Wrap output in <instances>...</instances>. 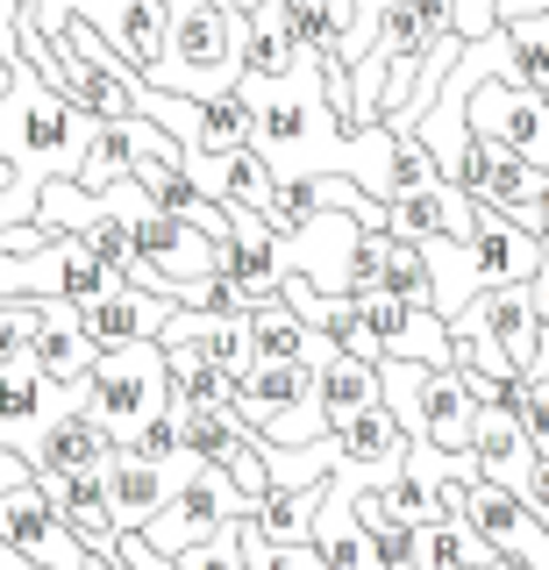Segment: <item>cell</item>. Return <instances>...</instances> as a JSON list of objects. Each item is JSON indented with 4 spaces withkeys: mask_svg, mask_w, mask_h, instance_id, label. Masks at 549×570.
I'll list each match as a JSON object with an SVG mask.
<instances>
[{
    "mask_svg": "<svg viewBox=\"0 0 549 570\" xmlns=\"http://www.w3.org/2000/svg\"><path fill=\"white\" fill-rule=\"evenodd\" d=\"M144 79L165 86V94H186V100L236 94V79H243V22L222 8V0H179V8H171L165 58H157Z\"/></svg>",
    "mask_w": 549,
    "mask_h": 570,
    "instance_id": "cell-1",
    "label": "cell"
},
{
    "mask_svg": "<svg viewBox=\"0 0 549 570\" xmlns=\"http://www.w3.org/2000/svg\"><path fill=\"white\" fill-rule=\"evenodd\" d=\"M536 293L528 285H486L464 314H450V356L464 379H528L536 364Z\"/></svg>",
    "mask_w": 549,
    "mask_h": 570,
    "instance_id": "cell-2",
    "label": "cell"
},
{
    "mask_svg": "<svg viewBox=\"0 0 549 570\" xmlns=\"http://www.w3.org/2000/svg\"><path fill=\"white\" fill-rule=\"evenodd\" d=\"M379 385H385V406L406 428V442H435V450L471 456V406L478 400L457 364H400V356H385Z\"/></svg>",
    "mask_w": 549,
    "mask_h": 570,
    "instance_id": "cell-3",
    "label": "cell"
},
{
    "mask_svg": "<svg viewBox=\"0 0 549 570\" xmlns=\"http://www.w3.org/2000/svg\"><path fill=\"white\" fill-rule=\"evenodd\" d=\"M86 406L100 414V428L129 450L144 428L171 406V356L165 343H121V350H100L94 379H86Z\"/></svg>",
    "mask_w": 549,
    "mask_h": 570,
    "instance_id": "cell-4",
    "label": "cell"
},
{
    "mask_svg": "<svg viewBox=\"0 0 549 570\" xmlns=\"http://www.w3.org/2000/svg\"><path fill=\"white\" fill-rule=\"evenodd\" d=\"M50 58H58V65H50L43 79L65 86L94 121H136V115H144V86H136V71L115 58V43L86 22V14H72L65 36H50Z\"/></svg>",
    "mask_w": 549,
    "mask_h": 570,
    "instance_id": "cell-5",
    "label": "cell"
},
{
    "mask_svg": "<svg viewBox=\"0 0 549 570\" xmlns=\"http://www.w3.org/2000/svg\"><path fill=\"white\" fill-rule=\"evenodd\" d=\"M442 513H464L513 570H549V521L521 492L492 485V478H450L442 485Z\"/></svg>",
    "mask_w": 549,
    "mask_h": 570,
    "instance_id": "cell-6",
    "label": "cell"
},
{
    "mask_svg": "<svg viewBox=\"0 0 549 570\" xmlns=\"http://www.w3.org/2000/svg\"><path fill=\"white\" fill-rule=\"evenodd\" d=\"M243 513H257V499L236 485V478L222 471V463H193L186 485L165 499V513L144 528V542L157 549V557H186L193 542H207L222 521H243Z\"/></svg>",
    "mask_w": 549,
    "mask_h": 570,
    "instance_id": "cell-7",
    "label": "cell"
},
{
    "mask_svg": "<svg viewBox=\"0 0 549 570\" xmlns=\"http://www.w3.org/2000/svg\"><path fill=\"white\" fill-rule=\"evenodd\" d=\"M471 136L507 142V150H521L528 165L549 171V94L513 86V79H478V94H471Z\"/></svg>",
    "mask_w": 549,
    "mask_h": 570,
    "instance_id": "cell-8",
    "label": "cell"
},
{
    "mask_svg": "<svg viewBox=\"0 0 549 570\" xmlns=\"http://www.w3.org/2000/svg\"><path fill=\"white\" fill-rule=\"evenodd\" d=\"M357 236H364L357 214L322 207L314 222H300V228H286V236H278V243H286V272L307 278L314 293H329V299H350L343 278H350V249H357Z\"/></svg>",
    "mask_w": 549,
    "mask_h": 570,
    "instance_id": "cell-9",
    "label": "cell"
},
{
    "mask_svg": "<svg viewBox=\"0 0 549 570\" xmlns=\"http://www.w3.org/2000/svg\"><path fill=\"white\" fill-rule=\"evenodd\" d=\"M357 314L371 321V335H379L385 356H400V364H457L450 356V321H442L429 299H393V293H364Z\"/></svg>",
    "mask_w": 549,
    "mask_h": 570,
    "instance_id": "cell-10",
    "label": "cell"
},
{
    "mask_svg": "<svg viewBox=\"0 0 549 570\" xmlns=\"http://www.w3.org/2000/svg\"><path fill=\"white\" fill-rule=\"evenodd\" d=\"M200 456H171V463H150V456H136V450H115L108 456V499H115V521H121V534H144L157 513H165V499L186 485V471Z\"/></svg>",
    "mask_w": 549,
    "mask_h": 570,
    "instance_id": "cell-11",
    "label": "cell"
},
{
    "mask_svg": "<svg viewBox=\"0 0 549 570\" xmlns=\"http://www.w3.org/2000/svg\"><path fill=\"white\" fill-rule=\"evenodd\" d=\"M179 299L171 293H144V285H108L100 299H79V321L100 350H121V343H157L171 328Z\"/></svg>",
    "mask_w": 549,
    "mask_h": 570,
    "instance_id": "cell-12",
    "label": "cell"
},
{
    "mask_svg": "<svg viewBox=\"0 0 549 570\" xmlns=\"http://www.w3.org/2000/svg\"><path fill=\"white\" fill-rule=\"evenodd\" d=\"M72 400H86V385H50L37 364H8L0 371V450H29Z\"/></svg>",
    "mask_w": 549,
    "mask_h": 570,
    "instance_id": "cell-13",
    "label": "cell"
},
{
    "mask_svg": "<svg viewBox=\"0 0 549 570\" xmlns=\"http://www.w3.org/2000/svg\"><path fill=\"white\" fill-rule=\"evenodd\" d=\"M37 485L94 557H115L121 549V521H115V499H108V463H100V471H58V478H37Z\"/></svg>",
    "mask_w": 549,
    "mask_h": 570,
    "instance_id": "cell-14",
    "label": "cell"
},
{
    "mask_svg": "<svg viewBox=\"0 0 549 570\" xmlns=\"http://www.w3.org/2000/svg\"><path fill=\"white\" fill-rule=\"evenodd\" d=\"M115 450H121V442L108 435V428H100V414H94L86 400H72L37 442H29L22 456H29V471H37V478H58V471H100V463H108Z\"/></svg>",
    "mask_w": 549,
    "mask_h": 570,
    "instance_id": "cell-15",
    "label": "cell"
},
{
    "mask_svg": "<svg viewBox=\"0 0 549 570\" xmlns=\"http://www.w3.org/2000/svg\"><path fill=\"white\" fill-rule=\"evenodd\" d=\"M471 214L478 200L457 178H429V186L414 193H393L385 200V228H393L400 243H429V236H471Z\"/></svg>",
    "mask_w": 549,
    "mask_h": 570,
    "instance_id": "cell-16",
    "label": "cell"
},
{
    "mask_svg": "<svg viewBox=\"0 0 549 570\" xmlns=\"http://www.w3.org/2000/svg\"><path fill=\"white\" fill-rule=\"evenodd\" d=\"M29 364H37L50 385H86L94 379L100 343L86 335L79 299H43V328H37V343H29Z\"/></svg>",
    "mask_w": 549,
    "mask_h": 570,
    "instance_id": "cell-17",
    "label": "cell"
},
{
    "mask_svg": "<svg viewBox=\"0 0 549 570\" xmlns=\"http://www.w3.org/2000/svg\"><path fill=\"white\" fill-rule=\"evenodd\" d=\"M471 249H478V264H486V285H528L536 264H542V236L521 228L513 214H500L492 200H478V214H471Z\"/></svg>",
    "mask_w": 549,
    "mask_h": 570,
    "instance_id": "cell-18",
    "label": "cell"
},
{
    "mask_svg": "<svg viewBox=\"0 0 549 570\" xmlns=\"http://www.w3.org/2000/svg\"><path fill=\"white\" fill-rule=\"evenodd\" d=\"M542 165H528L521 150H507V142H486L478 136L471 142V171H464V193H478V200H492L500 214H513L521 222L528 207H536V193H542Z\"/></svg>",
    "mask_w": 549,
    "mask_h": 570,
    "instance_id": "cell-19",
    "label": "cell"
},
{
    "mask_svg": "<svg viewBox=\"0 0 549 570\" xmlns=\"http://www.w3.org/2000/svg\"><path fill=\"white\" fill-rule=\"evenodd\" d=\"M165 350H200L222 379H243L251 371V314H200V307H179L171 328L157 335Z\"/></svg>",
    "mask_w": 549,
    "mask_h": 570,
    "instance_id": "cell-20",
    "label": "cell"
},
{
    "mask_svg": "<svg viewBox=\"0 0 549 570\" xmlns=\"http://www.w3.org/2000/svg\"><path fill=\"white\" fill-rule=\"evenodd\" d=\"M94 29L115 43V58L144 79V71L165 58V36H171V0H108L94 14Z\"/></svg>",
    "mask_w": 549,
    "mask_h": 570,
    "instance_id": "cell-21",
    "label": "cell"
},
{
    "mask_svg": "<svg viewBox=\"0 0 549 570\" xmlns=\"http://www.w3.org/2000/svg\"><path fill=\"white\" fill-rule=\"evenodd\" d=\"M307 364H314V392H322V406H329V428H335V421H350V414H357V406H371V400H385L379 364H371V356L335 350L329 335H314Z\"/></svg>",
    "mask_w": 549,
    "mask_h": 570,
    "instance_id": "cell-22",
    "label": "cell"
},
{
    "mask_svg": "<svg viewBox=\"0 0 549 570\" xmlns=\"http://www.w3.org/2000/svg\"><path fill=\"white\" fill-rule=\"evenodd\" d=\"M307 392H314V364H251L236 385H228V414L264 435V428L286 414L293 400H307Z\"/></svg>",
    "mask_w": 549,
    "mask_h": 570,
    "instance_id": "cell-23",
    "label": "cell"
},
{
    "mask_svg": "<svg viewBox=\"0 0 549 570\" xmlns=\"http://www.w3.org/2000/svg\"><path fill=\"white\" fill-rule=\"evenodd\" d=\"M421 257H429V307L450 321L464 314L478 293H486V264H478L471 236H429L421 243Z\"/></svg>",
    "mask_w": 549,
    "mask_h": 570,
    "instance_id": "cell-24",
    "label": "cell"
},
{
    "mask_svg": "<svg viewBox=\"0 0 549 570\" xmlns=\"http://www.w3.org/2000/svg\"><path fill=\"white\" fill-rule=\"evenodd\" d=\"M335 450H343V463H385V471H400L406 463V428L385 400L357 406L350 421H335Z\"/></svg>",
    "mask_w": 549,
    "mask_h": 570,
    "instance_id": "cell-25",
    "label": "cell"
},
{
    "mask_svg": "<svg viewBox=\"0 0 549 570\" xmlns=\"http://www.w3.org/2000/svg\"><path fill=\"white\" fill-rule=\"evenodd\" d=\"M421 570H513V563L464 521V513H435V521L421 528Z\"/></svg>",
    "mask_w": 549,
    "mask_h": 570,
    "instance_id": "cell-26",
    "label": "cell"
},
{
    "mask_svg": "<svg viewBox=\"0 0 549 570\" xmlns=\"http://www.w3.org/2000/svg\"><path fill=\"white\" fill-rule=\"evenodd\" d=\"M322 492L329 485H272L257 499V534L272 549H293V542H314V513H322Z\"/></svg>",
    "mask_w": 549,
    "mask_h": 570,
    "instance_id": "cell-27",
    "label": "cell"
},
{
    "mask_svg": "<svg viewBox=\"0 0 549 570\" xmlns=\"http://www.w3.org/2000/svg\"><path fill=\"white\" fill-rule=\"evenodd\" d=\"M307 350H314V328L286 307V299L251 307V364H307Z\"/></svg>",
    "mask_w": 549,
    "mask_h": 570,
    "instance_id": "cell-28",
    "label": "cell"
},
{
    "mask_svg": "<svg viewBox=\"0 0 549 570\" xmlns=\"http://www.w3.org/2000/svg\"><path fill=\"white\" fill-rule=\"evenodd\" d=\"M179 414V442H186V456H200V463H222L228 471V456L243 450V442L257 435V428H243L228 406H171Z\"/></svg>",
    "mask_w": 549,
    "mask_h": 570,
    "instance_id": "cell-29",
    "label": "cell"
},
{
    "mask_svg": "<svg viewBox=\"0 0 549 570\" xmlns=\"http://www.w3.org/2000/svg\"><path fill=\"white\" fill-rule=\"evenodd\" d=\"M293 36H286V0H278L272 14H257L251 29H243V71H257V79H286L293 71Z\"/></svg>",
    "mask_w": 549,
    "mask_h": 570,
    "instance_id": "cell-30",
    "label": "cell"
},
{
    "mask_svg": "<svg viewBox=\"0 0 549 570\" xmlns=\"http://www.w3.org/2000/svg\"><path fill=\"white\" fill-rule=\"evenodd\" d=\"M165 356H171V406H228L236 379H222L200 350H165Z\"/></svg>",
    "mask_w": 549,
    "mask_h": 570,
    "instance_id": "cell-31",
    "label": "cell"
},
{
    "mask_svg": "<svg viewBox=\"0 0 549 570\" xmlns=\"http://www.w3.org/2000/svg\"><path fill=\"white\" fill-rule=\"evenodd\" d=\"M322 435H335V428H329V406H322V392L293 400L286 414L264 428V442H278V450H300V442H322Z\"/></svg>",
    "mask_w": 549,
    "mask_h": 570,
    "instance_id": "cell-32",
    "label": "cell"
},
{
    "mask_svg": "<svg viewBox=\"0 0 549 570\" xmlns=\"http://www.w3.org/2000/svg\"><path fill=\"white\" fill-rule=\"evenodd\" d=\"M43 328V299H0V371L29 364V343Z\"/></svg>",
    "mask_w": 549,
    "mask_h": 570,
    "instance_id": "cell-33",
    "label": "cell"
},
{
    "mask_svg": "<svg viewBox=\"0 0 549 570\" xmlns=\"http://www.w3.org/2000/svg\"><path fill=\"white\" fill-rule=\"evenodd\" d=\"M379 293L393 299H429V257H421V243H400L385 249V272H379Z\"/></svg>",
    "mask_w": 549,
    "mask_h": 570,
    "instance_id": "cell-34",
    "label": "cell"
},
{
    "mask_svg": "<svg viewBox=\"0 0 549 570\" xmlns=\"http://www.w3.org/2000/svg\"><path fill=\"white\" fill-rule=\"evenodd\" d=\"M385 513H393V521H406V528H429L435 513H442V492H435L421 471H400L393 485H385Z\"/></svg>",
    "mask_w": 549,
    "mask_h": 570,
    "instance_id": "cell-35",
    "label": "cell"
},
{
    "mask_svg": "<svg viewBox=\"0 0 549 570\" xmlns=\"http://www.w3.org/2000/svg\"><path fill=\"white\" fill-rule=\"evenodd\" d=\"M513 414H521L528 442H536V456H549V371H528V379H513Z\"/></svg>",
    "mask_w": 549,
    "mask_h": 570,
    "instance_id": "cell-36",
    "label": "cell"
},
{
    "mask_svg": "<svg viewBox=\"0 0 549 570\" xmlns=\"http://www.w3.org/2000/svg\"><path fill=\"white\" fill-rule=\"evenodd\" d=\"M179 570H251L243 563V521H222L207 542H193L179 557Z\"/></svg>",
    "mask_w": 549,
    "mask_h": 570,
    "instance_id": "cell-37",
    "label": "cell"
},
{
    "mask_svg": "<svg viewBox=\"0 0 549 570\" xmlns=\"http://www.w3.org/2000/svg\"><path fill=\"white\" fill-rule=\"evenodd\" d=\"M100 8H108V0H22V22L37 29V36H65V22H72V14H86V22H94Z\"/></svg>",
    "mask_w": 549,
    "mask_h": 570,
    "instance_id": "cell-38",
    "label": "cell"
},
{
    "mask_svg": "<svg viewBox=\"0 0 549 570\" xmlns=\"http://www.w3.org/2000/svg\"><path fill=\"white\" fill-rule=\"evenodd\" d=\"M129 450H136V456H150V463H171V456L186 450V442H179V414H171V406H165V414H157V421L144 428V435L129 442Z\"/></svg>",
    "mask_w": 549,
    "mask_h": 570,
    "instance_id": "cell-39",
    "label": "cell"
},
{
    "mask_svg": "<svg viewBox=\"0 0 549 570\" xmlns=\"http://www.w3.org/2000/svg\"><path fill=\"white\" fill-rule=\"evenodd\" d=\"M500 29V0H457V36L464 43H478V36Z\"/></svg>",
    "mask_w": 549,
    "mask_h": 570,
    "instance_id": "cell-40",
    "label": "cell"
},
{
    "mask_svg": "<svg viewBox=\"0 0 549 570\" xmlns=\"http://www.w3.org/2000/svg\"><path fill=\"white\" fill-rule=\"evenodd\" d=\"M115 557H121V570H179V557H157L144 534H121V549H115Z\"/></svg>",
    "mask_w": 549,
    "mask_h": 570,
    "instance_id": "cell-41",
    "label": "cell"
},
{
    "mask_svg": "<svg viewBox=\"0 0 549 570\" xmlns=\"http://www.w3.org/2000/svg\"><path fill=\"white\" fill-rule=\"evenodd\" d=\"M521 499L549 521V456H536V471H528V485H521Z\"/></svg>",
    "mask_w": 549,
    "mask_h": 570,
    "instance_id": "cell-42",
    "label": "cell"
},
{
    "mask_svg": "<svg viewBox=\"0 0 549 570\" xmlns=\"http://www.w3.org/2000/svg\"><path fill=\"white\" fill-rule=\"evenodd\" d=\"M29 478H37V471H29V456H22V450H0V492L29 485Z\"/></svg>",
    "mask_w": 549,
    "mask_h": 570,
    "instance_id": "cell-43",
    "label": "cell"
},
{
    "mask_svg": "<svg viewBox=\"0 0 549 570\" xmlns=\"http://www.w3.org/2000/svg\"><path fill=\"white\" fill-rule=\"evenodd\" d=\"M521 228H536V236L549 243V178H542V193H536V207L521 214Z\"/></svg>",
    "mask_w": 549,
    "mask_h": 570,
    "instance_id": "cell-44",
    "label": "cell"
},
{
    "mask_svg": "<svg viewBox=\"0 0 549 570\" xmlns=\"http://www.w3.org/2000/svg\"><path fill=\"white\" fill-rule=\"evenodd\" d=\"M222 8H228V14H236V22H243V29H251V22H257V14H272V8H278V0H222Z\"/></svg>",
    "mask_w": 549,
    "mask_h": 570,
    "instance_id": "cell-45",
    "label": "cell"
},
{
    "mask_svg": "<svg viewBox=\"0 0 549 570\" xmlns=\"http://www.w3.org/2000/svg\"><path fill=\"white\" fill-rule=\"evenodd\" d=\"M528 293H536V314H549V243H542V264H536V278H528Z\"/></svg>",
    "mask_w": 549,
    "mask_h": 570,
    "instance_id": "cell-46",
    "label": "cell"
},
{
    "mask_svg": "<svg viewBox=\"0 0 549 570\" xmlns=\"http://www.w3.org/2000/svg\"><path fill=\"white\" fill-rule=\"evenodd\" d=\"M528 371H549V314L536 321V364H528Z\"/></svg>",
    "mask_w": 549,
    "mask_h": 570,
    "instance_id": "cell-47",
    "label": "cell"
},
{
    "mask_svg": "<svg viewBox=\"0 0 549 570\" xmlns=\"http://www.w3.org/2000/svg\"><path fill=\"white\" fill-rule=\"evenodd\" d=\"M507 14H549V0H500V22Z\"/></svg>",
    "mask_w": 549,
    "mask_h": 570,
    "instance_id": "cell-48",
    "label": "cell"
},
{
    "mask_svg": "<svg viewBox=\"0 0 549 570\" xmlns=\"http://www.w3.org/2000/svg\"><path fill=\"white\" fill-rule=\"evenodd\" d=\"M8 86H14V58H0V100H8Z\"/></svg>",
    "mask_w": 549,
    "mask_h": 570,
    "instance_id": "cell-49",
    "label": "cell"
},
{
    "mask_svg": "<svg viewBox=\"0 0 549 570\" xmlns=\"http://www.w3.org/2000/svg\"><path fill=\"white\" fill-rule=\"evenodd\" d=\"M171 8H179V0H171Z\"/></svg>",
    "mask_w": 549,
    "mask_h": 570,
    "instance_id": "cell-50",
    "label": "cell"
}]
</instances>
